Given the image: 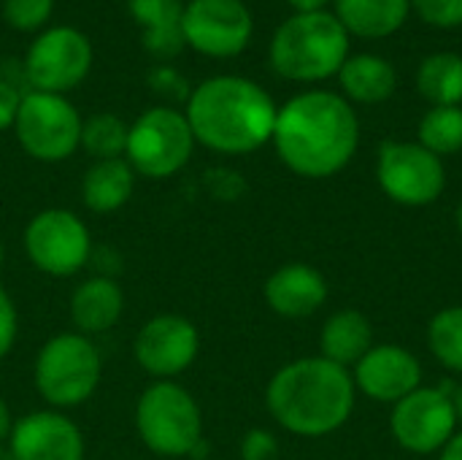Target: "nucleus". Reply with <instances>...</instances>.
Here are the masks:
<instances>
[{
  "mask_svg": "<svg viewBox=\"0 0 462 460\" xmlns=\"http://www.w3.org/2000/svg\"><path fill=\"white\" fill-rule=\"evenodd\" d=\"M271 141L295 176L330 179L352 163L360 146V119L344 95L306 89L279 108Z\"/></svg>",
  "mask_w": 462,
  "mask_h": 460,
  "instance_id": "nucleus-1",
  "label": "nucleus"
},
{
  "mask_svg": "<svg viewBox=\"0 0 462 460\" xmlns=\"http://www.w3.org/2000/svg\"><path fill=\"white\" fill-rule=\"evenodd\" d=\"M276 103L257 81L211 76L200 81L184 108L195 144L217 155H252L273 138Z\"/></svg>",
  "mask_w": 462,
  "mask_h": 460,
  "instance_id": "nucleus-2",
  "label": "nucleus"
},
{
  "mask_svg": "<svg viewBox=\"0 0 462 460\" xmlns=\"http://www.w3.org/2000/svg\"><path fill=\"white\" fill-rule=\"evenodd\" d=\"M357 388L349 369L317 355L282 366L268 388L265 407L290 434L319 439L338 431L355 409Z\"/></svg>",
  "mask_w": 462,
  "mask_h": 460,
  "instance_id": "nucleus-3",
  "label": "nucleus"
},
{
  "mask_svg": "<svg viewBox=\"0 0 462 460\" xmlns=\"http://www.w3.org/2000/svg\"><path fill=\"white\" fill-rule=\"evenodd\" d=\"M352 38L333 11L292 14L284 19L268 46L271 68L298 84H319L338 76L346 62Z\"/></svg>",
  "mask_w": 462,
  "mask_h": 460,
  "instance_id": "nucleus-4",
  "label": "nucleus"
},
{
  "mask_svg": "<svg viewBox=\"0 0 462 460\" xmlns=\"http://www.w3.org/2000/svg\"><path fill=\"white\" fill-rule=\"evenodd\" d=\"M103 380V358L95 342L79 331H65L43 342L32 361V385L51 409L87 404Z\"/></svg>",
  "mask_w": 462,
  "mask_h": 460,
  "instance_id": "nucleus-5",
  "label": "nucleus"
},
{
  "mask_svg": "<svg viewBox=\"0 0 462 460\" xmlns=\"http://www.w3.org/2000/svg\"><path fill=\"white\" fill-rule=\"evenodd\" d=\"M135 431L149 453L187 458L203 442V415L195 396L176 380L152 382L138 396Z\"/></svg>",
  "mask_w": 462,
  "mask_h": 460,
  "instance_id": "nucleus-6",
  "label": "nucleus"
},
{
  "mask_svg": "<svg viewBox=\"0 0 462 460\" xmlns=\"http://www.w3.org/2000/svg\"><path fill=\"white\" fill-rule=\"evenodd\" d=\"M195 152V136L184 111L173 106L146 108L127 133L125 160L143 179H168L179 174Z\"/></svg>",
  "mask_w": 462,
  "mask_h": 460,
  "instance_id": "nucleus-7",
  "label": "nucleus"
},
{
  "mask_svg": "<svg viewBox=\"0 0 462 460\" xmlns=\"http://www.w3.org/2000/svg\"><path fill=\"white\" fill-rule=\"evenodd\" d=\"M81 122L84 119L65 95L32 89L22 95L14 133L32 160L60 163L81 146Z\"/></svg>",
  "mask_w": 462,
  "mask_h": 460,
  "instance_id": "nucleus-8",
  "label": "nucleus"
},
{
  "mask_svg": "<svg viewBox=\"0 0 462 460\" xmlns=\"http://www.w3.org/2000/svg\"><path fill=\"white\" fill-rule=\"evenodd\" d=\"M22 241L32 268L54 279L79 274L92 258L87 222L68 209H43L32 214Z\"/></svg>",
  "mask_w": 462,
  "mask_h": 460,
  "instance_id": "nucleus-9",
  "label": "nucleus"
},
{
  "mask_svg": "<svg viewBox=\"0 0 462 460\" xmlns=\"http://www.w3.org/2000/svg\"><path fill=\"white\" fill-rule=\"evenodd\" d=\"M376 179L384 195L401 206H430L447 187L444 160L417 141H384L376 157Z\"/></svg>",
  "mask_w": 462,
  "mask_h": 460,
  "instance_id": "nucleus-10",
  "label": "nucleus"
},
{
  "mask_svg": "<svg viewBox=\"0 0 462 460\" xmlns=\"http://www.w3.org/2000/svg\"><path fill=\"white\" fill-rule=\"evenodd\" d=\"M92 68V43L76 27H49L27 49L24 76L38 92L65 95L79 87Z\"/></svg>",
  "mask_w": 462,
  "mask_h": 460,
  "instance_id": "nucleus-11",
  "label": "nucleus"
},
{
  "mask_svg": "<svg viewBox=\"0 0 462 460\" xmlns=\"http://www.w3.org/2000/svg\"><path fill=\"white\" fill-rule=\"evenodd\" d=\"M390 434L403 450L414 455L441 453L447 442L457 434L452 396L444 388H417L414 393L393 404Z\"/></svg>",
  "mask_w": 462,
  "mask_h": 460,
  "instance_id": "nucleus-12",
  "label": "nucleus"
},
{
  "mask_svg": "<svg viewBox=\"0 0 462 460\" xmlns=\"http://www.w3.org/2000/svg\"><path fill=\"white\" fill-rule=\"evenodd\" d=\"M254 33L252 11L244 0H189L181 14L184 43L206 57L241 54Z\"/></svg>",
  "mask_w": 462,
  "mask_h": 460,
  "instance_id": "nucleus-13",
  "label": "nucleus"
},
{
  "mask_svg": "<svg viewBox=\"0 0 462 460\" xmlns=\"http://www.w3.org/2000/svg\"><path fill=\"white\" fill-rule=\"evenodd\" d=\"M200 352V333L184 314H157L141 325L133 342L135 363L154 382H171L181 377Z\"/></svg>",
  "mask_w": 462,
  "mask_h": 460,
  "instance_id": "nucleus-14",
  "label": "nucleus"
},
{
  "mask_svg": "<svg viewBox=\"0 0 462 460\" xmlns=\"http://www.w3.org/2000/svg\"><path fill=\"white\" fill-rule=\"evenodd\" d=\"M8 447L14 460H84L81 428L60 409H35L14 420Z\"/></svg>",
  "mask_w": 462,
  "mask_h": 460,
  "instance_id": "nucleus-15",
  "label": "nucleus"
},
{
  "mask_svg": "<svg viewBox=\"0 0 462 460\" xmlns=\"http://www.w3.org/2000/svg\"><path fill=\"white\" fill-rule=\"evenodd\" d=\"M355 388L379 404H398L422 388V366L401 344H374L352 371Z\"/></svg>",
  "mask_w": 462,
  "mask_h": 460,
  "instance_id": "nucleus-16",
  "label": "nucleus"
},
{
  "mask_svg": "<svg viewBox=\"0 0 462 460\" xmlns=\"http://www.w3.org/2000/svg\"><path fill=\"white\" fill-rule=\"evenodd\" d=\"M263 296L279 317L303 320L325 306L328 282L309 263H284L265 279Z\"/></svg>",
  "mask_w": 462,
  "mask_h": 460,
  "instance_id": "nucleus-17",
  "label": "nucleus"
},
{
  "mask_svg": "<svg viewBox=\"0 0 462 460\" xmlns=\"http://www.w3.org/2000/svg\"><path fill=\"white\" fill-rule=\"evenodd\" d=\"M125 312V290L114 277L97 274L76 285L70 296V323L84 336L111 331Z\"/></svg>",
  "mask_w": 462,
  "mask_h": 460,
  "instance_id": "nucleus-18",
  "label": "nucleus"
},
{
  "mask_svg": "<svg viewBox=\"0 0 462 460\" xmlns=\"http://www.w3.org/2000/svg\"><path fill=\"white\" fill-rule=\"evenodd\" d=\"M333 14L344 30L363 41L395 35L411 16V0H333Z\"/></svg>",
  "mask_w": 462,
  "mask_h": 460,
  "instance_id": "nucleus-19",
  "label": "nucleus"
},
{
  "mask_svg": "<svg viewBox=\"0 0 462 460\" xmlns=\"http://www.w3.org/2000/svg\"><path fill=\"white\" fill-rule=\"evenodd\" d=\"M338 84L341 95L352 106H376L395 95L398 73L390 60L371 52H360L346 57V62L338 70Z\"/></svg>",
  "mask_w": 462,
  "mask_h": 460,
  "instance_id": "nucleus-20",
  "label": "nucleus"
},
{
  "mask_svg": "<svg viewBox=\"0 0 462 460\" xmlns=\"http://www.w3.org/2000/svg\"><path fill=\"white\" fill-rule=\"evenodd\" d=\"M135 190V171L125 157L95 160L81 176V203L92 214L119 211Z\"/></svg>",
  "mask_w": 462,
  "mask_h": 460,
  "instance_id": "nucleus-21",
  "label": "nucleus"
},
{
  "mask_svg": "<svg viewBox=\"0 0 462 460\" xmlns=\"http://www.w3.org/2000/svg\"><path fill=\"white\" fill-rule=\"evenodd\" d=\"M371 347H374V325L363 312L341 309L325 320L319 333L322 358L349 369L357 366Z\"/></svg>",
  "mask_w": 462,
  "mask_h": 460,
  "instance_id": "nucleus-22",
  "label": "nucleus"
},
{
  "mask_svg": "<svg viewBox=\"0 0 462 460\" xmlns=\"http://www.w3.org/2000/svg\"><path fill=\"white\" fill-rule=\"evenodd\" d=\"M417 89L430 106H462V54L433 52L417 68Z\"/></svg>",
  "mask_w": 462,
  "mask_h": 460,
  "instance_id": "nucleus-23",
  "label": "nucleus"
},
{
  "mask_svg": "<svg viewBox=\"0 0 462 460\" xmlns=\"http://www.w3.org/2000/svg\"><path fill=\"white\" fill-rule=\"evenodd\" d=\"M417 144L436 157L457 155L462 149V106H430L420 119Z\"/></svg>",
  "mask_w": 462,
  "mask_h": 460,
  "instance_id": "nucleus-24",
  "label": "nucleus"
},
{
  "mask_svg": "<svg viewBox=\"0 0 462 460\" xmlns=\"http://www.w3.org/2000/svg\"><path fill=\"white\" fill-rule=\"evenodd\" d=\"M127 133L130 127L125 125L122 117L108 114V111L92 114L81 122V149H87V155H92L95 160L125 157Z\"/></svg>",
  "mask_w": 462,
  "mask_h": 460,
  "instance_id": "nucleus-25",
  "label": "nucleus"
},
{
  "mask_svg": "<svg viewBox=\"0 0 462 460\" xmlns=\"http://www.w3.org/2000/svg\"><path fill=\"white\" fill-rule=\"evenodd\" d=\"M428 347L441 366L462 374V306L441 309L430 320Z\"/></svg>",
  "mask_w": 462,
  "mask_h": 460,
  "instance_id": "nucleus-26",
  "label": "nucleus"
},
{
  "mask_svg": "<svg viewBox=\"0 0 462 460\" xmlns=\"http://www.w3.org/2000/svg\"><path fill=\"white\" fill-rule=\"evenodd\" d=\"M133 19L143 30H162V27H179L184 3L181 0H127Z\"/></svg>",
  "mask_w": 462,
  "mask_h": 460,
  "instance_id": "nucleus-27",
  "label": "nucleus"
},
{
  "mask_svg": "<svg viewBox=\"0 0 462 460\" xmlns=\"http://www.w3.org/2000/svg\"><path fill=\"white\" fill-rule=\"evenodd\" d=\"M54 0H3V16L14 30H41L51 16Z\"/></svg>",
  "mask_w": 462,
  "mask_h": 460,
  "instance_id": "nucleus-28",
  "label": "nucleus"
},
{
  "mask_svg": "<svg viewBox=\"0 0 462 460\" xmlns=\"http://www.w3.org/2000/svg\"><path fill=\"white\" fill-rule=\"evenodd\" d=\"M411 14L439 30L462 27V0H411Z\"/></svg>",
  "mask_w": 462,
  "mask_h": 460,
  "instance_id": "nucleus-29",
  "label": "nucleus"
},
{
  "mask_svg": "<svg viewBox=\"0 0 462 460\" xmlns=\"http://www.w3.org/2000/svg\"><path fill=\"white\" fill-rule=\"evenodd\" d=\"M146 81H149V87H152L160 98H165V100H184V103H187L189 95H192L187 79H184L176 68H171V65H157V68H152L149 76H146Z\"/></svg>",
  "mask_w": 462,
  "mask_h": 460,
  "instance_id": "nucleus-30",
  "label": "nucleus"
},
{
  "mask_svg": "<svg viewBox=\"0 0 462 460\" xmlns=\"http://www.w3.org/2000/svg\"><path fill=\"white\" fill-rule=\"evenodd\" d=\"M143 49L154 57V60H173L181 54L184 35H181V24L179 27H162V30H143Z\"/></svg>",
  "mask_w": 462,
  "mask_h": 460,
  "instance_id": "nucleus-31",
  "label": "nucleus"
},
{
  "mask_svg": "<svg viewBox=\"0 0 462 460\" xmlns=\"http://www.w3.org/2000/svg\"><path fill=\"white\" fill-rule=\"evenodd\" d=\"M279 439L265 428H252L241 439V460H279Z\"/></svg>",
  "mask_w": 462,
  "mask_h": 460,
  "instance_id": "nucleus-32",
  "label": "nucleus"
},
{
  "mask_svg": "<svg viewBox=\"0 0 462 460\" xmlns=\"http://www.w3.org/2000/svg\"><path fill=\"white\" fill-rule=\"evenodd\" d=\"M16 336H19V312L11 296L5 293V287L0 285V361L14 350Z\"/></svg>",
  "mask_w": 462,
  "mask_h": 460,
  "instance_id": "nucleus-33",
  "label": "nucleus"
},
{
  "mask_svg": "<svg viewBox=\"0 0 462 460\" xmlns=\"http://www.w3.org/2000/svg\"><path fill=\"white\" fill-rule=\"evenodd\" d=\"M211 192L222 201H236L244 192V179L236 171H211Z\"/></svg>",
  "mask_w": 462,
  "mask_h": 460,
  "instance_id": "nucleus-34",
  "label": "nucleus"
},
{
  "mask_svg": "<svg viewBox=\"0 0 462 460\" xmlns=\"http://www.w3.org/2000/svg\"><path fill=\"white\" fill-rule=\"evenodd\" d=\"M19 103H22L19 89H16L14 84H8V81L0 79V133L8 130V127H14Z\"/></svg>",
  "mask_w": 462,
  "mask_h": 460,
  "instance_id": "nucleus-35",
  "label": "nucleus"
},
{
  "mask_svg": "<svg viewBox=\"0 0 462 460\" xmlns=\"http://www.w3.org/2000/svg\"><path fill=\"white\" fill-rule=\"evenodd\" d=\"M295 14H311V11H328L333 0H284Z\"/></svg>",
  "mask_w": 462,
  "mask_h": 460,
  "instance_id": "nucleus-36",
  "label": "nucleus"
},
{
  "mask_svg": "<svg viewBox=\"0 0 462 460\" xmlns=\"http://www.w3.org/2000/svg\"><path fill=\"white\" fill-rule=\"evenodd\" d=\"M11 428H14L11 409H8V404L0 399V445H5V442H8V437H11Z\"/></svg>",
  "mask_w": 462,
  "mask_h": 460,
  "instance_id": "nucleus-37",
  "label": "nucleus"
},
{
  "mask_svg": "<svg viewBox=\"0 0 462 460\" xmlns=\"http://www.w3.org/2000/svg\"><path fill=\"white\" fill-rule=\"evenodd\" d=\"M439 460H462V431H457V434L447 442V447L441 450V458Z\"/></svg>",
  "mask_w": 462,
  "mask_h": 460,
  "instance_id": "nucleus-38",
  "label": "nucleus"
},
{
  "mask_svg": "<svg viewBox=\"0 0 462 460\" xmlns=\"http://www.w3.org/2000/svg\"><path fill=\"white\" fill-rule=\"evenodd\" d=\"M452 396V404H455V415H457V423H462V385L455 390V393H449Z\"/></svg>",
  "mask_w": 462,
  "mask_h": 460,
  "instance_id": "nucleus-39",
  "label": "nucleus"
},
{
  "mask_svg": "<svg viewBox=\"0 0 462 460\" xmlns=\"http://www.w3.org/2000/svg\"><path fill=\"white\" fill-rule=\"evenodd\" d=\"M0 460H14V453H11L8 442H5V445H0Z\"/></svg>",
  "mask_w": 462,
  "mask_h": 460,
  "instance_id": "nucleus-40",
  "label": "nucleus"
},
{
  "mask_svg": "<svg viewBox=\"0 0 462 460\" xmlns=\"http://www.w3.org/2000/svg\"><path fill=\"white\" fill-rule=\"evenodd\" d=\"M455 222H457V230L462 233V201L457 203V211H455Z\"/></svg>",
  "mask_w": 462,
  "mask_h": 460,
  "instance_id": "nucleus-41",
  "label": "nucleus"
},
{
  "mask_svg": "<svg viewBox=\"0 0 462 460\" xmlns=\"http://www.w3.org/2000/svg\"><path fill=\"white\" fill-rule=\"evenodd\" d=\"M3 260H5V247H3V241H0V266H3Z\"/></svg>",
  "mask_w": 462,
  "mask_h": 460,
  "instance_id": "nucleus-42",
  "label": "nucleus"
}]
</instances>
